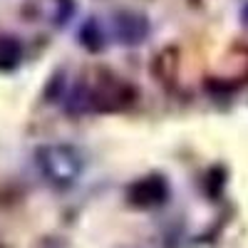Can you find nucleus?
<instances>
[{
  "label": "nucleus",
  "instance_id": "1",
  "mask_svg": "<svg viewBox=\"0 0 248 248\" xmlns=\"http://www.w3.org/2000/svg\"><path fill=\"white\" fill-rule=\"evenodd\" d=\"M35 164L45 181L55 189H70L82 174V154L72 144H43L35 152Z\"/></svg>",
  "mask_w": 248,
  "mask_h": 248
},
{
  "label": "nucleus",
  "instance_id": "2",
  "mask_svg": "<svg viewBox=\"0 0 248 248\" xmlns=\"http://www.w3.org/2000/svg\"><path fill=\"white\" fill-rule=\"evenodd\" d=\"M87 90H90V112H99V114L124 112L139 99V90L132 82L107 70H102L97 75V82L92 87L87 85Z\"/></svg>",
  "mask_w": 248,
  "mask_h": 248
},
{
  "label": "nucleus",
  "instance_id": "3",
  "mask_svg": "<svg viewBox=\"0 0 248 248\" xmlns=\"http://www.w3.org/2000/svg\"><path fill=\"white\" fill-rule=\"evenodd\" d=\"M127 203L132 209H139V211H152V209H159V206L167 203L169 199V181L164 179L161 174H147L141 179H134L127 191Z\"/></svg>",
  "mask_w": 248,
  "mask_h": 248
},
{
  "label": "nucleus",
  "instance_id": "4",
  "mask_svg": "<svg viewBox=\"0 0 248 248\" xmlns=\"http://www.w3.org/2000/svg\"><path fill=\"white\" fill-rule=\"evenodd\" d=\"M112 30H114V37L117 43L124 45V47H137L141 45L144 40L149 37L152 32V25L144 13H137V10H119L114 13V20H112Z\"/></svg>",
  "mask_w": 248,
  "mask_h": 248
},
{
  "label": "nucleus",
  "instance_id": "5",
  "mask_svg": "<svg viewBox=\"0 0 248 248\" xmlns=\"http://www.w3.org/2000/svg\"><path fill=\"white\" fill-rule=\"evenodd\" d=\"M179 60H181V52L179 47L169 45V47H164L161 52H156L154 62H152V75L156 82H161L164 87H174V82H176V75H179Z\"/></svg>",
  "mask_w": 248,
  "mask_h": 248
},
{
  "label": "nucleus",
  "instance_id": "6",
  "mask_svg": "<svg viewBox=\"0 0 248 248\" xmlns=\"http://www.w3.org/2000/svg\"><path fill=\"white\" fill-rule=\"evenodd\" d=\"M23 62V43L15 35H0V72H13Z\"/></svg>",
  "mask_w": 248,
  "mask_h": 248
},
{
  "label": "nucleus",
  "instance_id": "7",
  "mask_svg": "<svg viewBox=\"0 0 248 248\" xmlns=\"http://www.w3.org/2000/svg\"><path fill=\"white\" fill-rule=\"evenodd\" d=\"M77 37H79L82 47H85L87 52H102L105 50V32H102L97 17H87L85 23H82Z\"/></svg>",
  "mask_w": 248,
  "mask_h": 248
},
{
  "label": "nucleus",
  "instance_id": "8",
  "mask_svg": "<svg viewBox=\"0 0 248 248\" xmlns=\"http://www.w3.org/2000/svg\"><path fill=\"white\" fill-rule=\"evenodd\" d=\"M77 5L75 0H55V13H52V23L55 25H67L72 15H75Z\"/></svg>",
  "mask_w": 248,
  "mask_h": 248
},
{
  "label": "nucleus",
  "instance_id": "9",
  "mask_svg": "<svg viewBox=\"0 0 248 248\" xmlns=\"http://www.w3.org/2000/svg\"><path fill=\"white\" fill-rule=\"evenodd\" d=\"M223 181H226V169L223 167H211L209 176H206V191H209L211 199H218V194L223 189Z\"/></svg>",
  "mask_w": 248,
  "mask_h": 248
},
{
  "label": "nucleus",
  "instance_id": "10",
  "mask_svg": "<svg viewBox=\"0 0 248 248\" xmlns=\"http://www.w3.org/2000/svg\"><path fill=\"white\" fill-rule=\"evenodd\" d=\"M62 87H65V75L55 72L52 79H50V85H47V90H45V99L47 102H57L60 94H62Z\"/></svg>",
  "mask_w": 248,
  "mask_h": 248
},
{
  "label": "nucleus",
  "instance_id": "11",
  "mask_svg": "<svg viewBox=\"0 0 248 248\" xmlns=\"http://www.w3.org/2000/svg\"><path fill=\"white\" fill-rule=\"evenodd\" d=\"M241 20H243V25L248 28V3L243 5V10H241Z\"/></svg>",
  "mask_w": 248,
  "mask_h": 248
},
{
  "label": "nucleus",
  "instance_id": "12",
  "mask_svg": "<svg viewBox=\"0 0 248 248\" xmlns=\"http://www.w3.org/2000/svg\"><path fill=\"white\" fill-rule=\"evenodd\" d=\"M0 248H5V243H3V241H0Z\"/></svg>",
  "mask_w": 248,
  "mask_h": 248
}]
</instances>
